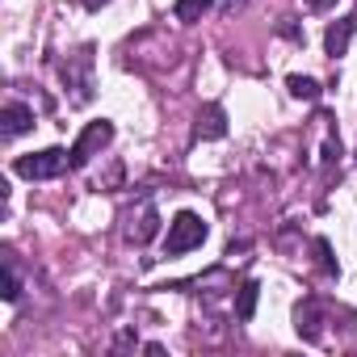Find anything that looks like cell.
<instances>
[{
  "label": "cell",
  "instance_id": "6da1fadb",
  "mask_svg": "<svg viewBox=\"0 0 357 357\" xmlns=\"http://www.w3.org/2000/svg\"><path fill=\"white\" fill-rule=\"evenodd\" d=\"M63 168H72V155L63 147H43V151H30V155L13 160V172L26 176V181H51Z\"/></svg>",
  "mask_w": 357,
  "mask_h": 357
},
{
  "label": "cell",
  "instance_id": "7a4b0ae2",
  "mask_svg": "<svg viewBox=\"0 0 357 357\" xmlns=\"http://www.w3.org/2000/svg\"><path fill=\"white\" fill-rule=\"evenodd\" d=\"M202 240H206V219H202V215H194V211H181V215L168 223L164 252H168V257H181V252L202 248Z\"/></svg>",
  "mask_w": 357,
  "mask_h": 357
},
{
  "label": "cell",
  "instance_id": "3957f363",
  "mask_svg": "<svg viewBox=\"0 0 357 357\" xmlns=\"http://www.w3.org/2000/svg\"><path fill=\"white\" fill-rule=\"evenodd\" d=\"M109 139H114V122H105V118H97V122H89L84 130H80V139L72 143V168H84L101 147H109Z\"/></svg>",
  "mask_w": 357,
  "mask_h": 357
},
{
  "label": "cell",
  "instance_id": "277c9868",
  "mask_svg": "<svg viewBox=\"0 0 357 357\" xmlns=\"http://www.w3.org/2000/svg\"><path fill=\"white\" fill-rule=\"evenodd\" d=\"M89 63H93V51H89V47L76 55V63H63V84L76 89V93H72L76 105H84V101L93 97V93H89V89H93V80H89Z\"/></svg>",
  "mask_w": 357,
  "mask_h": 357
},
{
  "label": "cell",
  "instance_id": "5b68a950",
  "mask_svg": "<svg viewBox=\"0 0 357 357\" xmlns=\"http://www.w3.org/2000/svg\"><path fill=\"white\" fill-rule=\"evenodd\" d=\"M26 130H34V109L22 105V101H9L0 109V139H17Z\"/></svg>",
  "mask_w": 357,
  "mask_h": 357
},
{
  "label": "cell",
  "instance_id": "8992f818",
  "mask_svg": "<svg viewBox=\"0 0 357 357\" xmlns=\"http://www.w3.org/2000/svg\"><path fill=\"white\" fill-rule=\"evenodd\" d=\"M353 30H357V17H340V22H332V26H328V34H324V51H328L332 59H340V55L349 51Z\"/></svg>",
  "mask_w": 357,
  "mask_h": 357
},
{
  "label": "cell",
  "instance_id": "52a82bcc",
  "mask_svg": "<svg viewBox=\"0 0 357 357\" xmlns=\"http://www.w3.org/2000/svg\"><path fill=\"white\" fill-rule=\"evenodd\" d=\"M194 135H198V139H223V135H227V114H223V105H206V109L198 114Z\"/></svg>",
  "mask_w": 357,
  "mask_h": 357
},
{
  "label": "cell",
  "instance_id": "ba28073f",
  "mask_svg": "<svg viewBox=\"0 0 357 357\" xmlns=\"http://www.w3.org/2000/svg\"><path fill=\"white\" fill-rule=\"evenodd\" d=\"M215 9V0H176L172 5V13H176V22H185V26H194V22H202L206 13Z\"/></svg>",
  "mask_w": 357,
  "mask_h": 357
},
{
  "label": "cell",
  "instance_id": "9c48e42d",
  "mask_svg": "<svg viewBox=\"0 0 357 357\" xmlns=\"http://www.w3.org/2000/svg\"><path fill=\"white\" fill-rule=\"evenodd\" d=\"M257 298H261V286H257V282H244L240 294H236V319L248 324V319L257 315Z\"/></svg>",
  "mask_w": 357,
  "mask_h": 357
},
{
  "label": "cell",
  "instance_id": "30bf717a",
  "mask_svg": "<svg viewBox=\"0 0 357 357\" xmlns=\"http://www.w3.org/2000/svg\"><path fill=\"white\" fill-rule=\"evenodd\" d=\"M155 227H160V219H155V211H151V202H143V215H139V227H130V231H126V240H135V244H147V240L155 236Z\"/></svg>",
  "mask_w": 357,
  "mask_h": 357
},
{
  "label": "cell",
  "instance_id": "8fae6325",
  "mask_svg": "<svg viewBox=\"0 0 357 357\" xmlns=\"http://www.w3.org/2000/svg\"><path fill=\"white\" fill-rule=\"evenodd\" d=\"M286 89H290L298 101H319V84H315L311 76H290V80H286Z\"/></svg>",
  "mask_w": 357,
  "mask_h": 357
},
{
  "label": "cell",
  "instance_id": "7c38bea8",
  "mask_svg": "<svg viewBox=\"0 0 357 357\" xmlns=\"http://www.w3.org/2000/svg\"><path fill=\"white\" fill-rule=\"evenodd\" d=\"M5 303H17L22 298V278H17V269H13V261H5Z\"/></svg>",
  "mask_w": 357,
  "mask_h": 357
},
{
  "label": "cell",
  "instance_id": "4fadbf2b",
  "mask_svg": "<svg viewBox=\"0 0 357 357\" xmlns=\"http://www.w3.org/2000/svg\"><path fill=\"white\" fill-rule=\"evenodd\" d=\"M332 5H336V0H307L311 13H324V9H332Z\"/></svg>",
  "mask_w": 357,
  "mask_h": 357
},
{
  "label": "cell",
  "instance_id": "5bb4252c",
  "mask_svg": "<svg viewBox=\"0 0 357 357\" xmlns=\"http://www.w3.org/2000/svg\"><path fill=\"white\" fill-rule=\"evenodd\" d=\"M227 5H231V9H236V5H244V0H227Z\"/></svg>",
  "mask_w": 357,
  "mask_h": 357
}]
</instances>
